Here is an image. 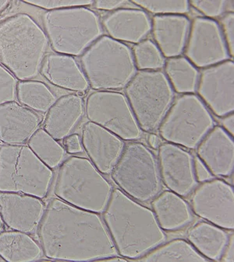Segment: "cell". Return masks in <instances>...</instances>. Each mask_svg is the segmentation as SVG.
<instances>
[{
	"instance_id": "cell-1",
	"label": "cell",
	"mask_w": 234,
	"mask_h": 262,
	"mask_svg": "<svg viewBox=\"0 0 234 262\" xmlns=\"http://www.w3.org/2000/svg\"><path fill=\"white\" fill-rule=\"evenodd\" d=\"M39 241L51 260H100L118 254L100 214L53 198L38 226Z\"/></svg>"
},
{
	"instance_id": "cell-2",
	"label": "cell",
	"mask_w": 234,
	"mask_h": 262,
	"mask_svg": "<svg viewBox=\"0 0 234 262\" xmlns=\"http://www.w3.org/2000/svg\"><path fill=\"white\" fill-rule=\"evenodd\" d=\"M103 219L119 255L140 258L165 243L166 234L149 208L113 188Z\"/></svg>"
},
{
	"instance_id": "cell-3",
	"label": "cell",
	"mask_w": 234,
	"mask_h": 262,
	"mask_svg": "<svg viewBox=\"0 0 234 262\" xmlns=\"http://www.w3.org/2000/svg\"><path fill=\"white\" fill-rule=\"evenodd\" d=\"M49 45L43 28L28 13L0 22V62L20 81L38 76Z\"/></svg>"
},
{
	"instance_id": "cell-4",
	"label": "cell",
	"mask_w": 234,
	"mask_h": 262,
	"mask_svg": "<svg viewBox=\"0 0 234 262\" xmlns=\"http://www.w3.org/2000/svg\"><path fill=\"white\" fill-rule=\"evenodd\" d=\"M112 190L89 159L71 156L61 164L54 193L72 206L100 214L106 209Z\"/></svg>"
},
{
	"instance_id": "cell-5",
	"label": "cell",
	"mask_w": 234,
	"mask_h": 262,
	"mask_svg": "<svg viewBox=\"0 0 234 262\" xmlns=\"http://www.w3.org/2000/svg\"><path fill=\"white\" fill-rule=\"evenodd\" d=\"M89 86L95 91L121 90L136 73L132 50L124 43L102 36L81 58Z\"/></svg>"
},
{
	"instance_id": "cell-6",
	"label": "cell",
	"mask_w": 234,
	"mask_h": 262,
	"mask_svg": "<svg viewBox=\"0 0 234 262\" xmlns=\"http://www.w3.org/2000/svg\"><path fill=\"white\" fill-rule=\"evenodd\" d=\"M43 19L49 44L58 54L80 56L103 36L100 17L88 7L49 10Z\"/></svg>"
},
{
	"instance_id": "cell-7",
	"label": "cell",
	"mask_w": 234,
	"mask_h": 262,
	"mask_svg": "<svg viewBox=\"0 0 234 262\" xmlns=\"http://www.w3.org/2000/svg\"><path fill=\"white\" fill-rule=\"evenodd\" d=\"M53 171L28 146H0V191L46 197Z\"/></svg>"
},
{
	"instance_id": "cell-8",
	"label": "cell",
	"mask_w": 234,
	"mask_h": 262,
	"mask_svg": "<svg viewBox=\"0 0 234 262\" xmlns=\"http://www.w3.org/2000/svg\"><path fill=\"white\" fill-rule=\"evenodd\" d=\"M110 174L119 189L139 203L152 200L163 188L158 160L143 143L126 145Z\"/></svg>"
},
{
	"instance_id": "cell-9",
	"label": "cell",
	"mask_w": 234,
	"mask_h": 262,
	"mask_svg": "<svg viewBox=\"0 0 234 262\" xmlns=\"http://www.w3.org/2000/svg\"><path fill=\"white\" fill-rule=\"evenodd\" d=\"M125 96L142 131L158 129L174 100V91L161 70L136 71Z\"/></svg>"
},
{
	"instance_id": "cell-10",
	"label": "cell",
	"mask_w": 234,
	"mask_h": 262,
	"mask_svg": "<svg viewBox=\"0 0 234 262\" xmlns=\"http://www.w3.org/2000/svg\"><path fill=\"white\" fill-rule=\"evenodd\" d=\"M214 126L208 107L199 96L190 94L176 99L158 129L166 143L195 149Z\"/></svg>"
},
{
	"instance_id": "cell-11",
	"label": "cell",
	"mask_w": 234,
	"mask_h": 262,
	"mask_svg": "<svg viewBox=\"0 0 234 262\" xmlns=\"http://www.w3.org/2000/svg\"><path fill=\"white\" fill-rule=\"evenodd\" d=\"M85 113L88 122L97 124L124 141L140 139L142 129L124 94L96 91L87 97Z\"/></svg>"
},
{
	"instance_id": "cell-12",
	"label": "cell",
	"mask_w": 234,
	"mask_h": 262,
	"mask_svg": "<svg viewBox=\"0 0 234 262\" xmlns=\"http://www.w3.org/2000/svg\"><path fill=\"white\" fill-rule=\"evenodd\" d=\"M190 206L195 215L226 230L234 229V190L222 179L201 184L191 192Z\"/></svg>"
},
{
	"instance_id": "cell-13",
	"label": "cell",
	"mask_w": 234,
	"mask_h": 262,
	"mask_svg": "<svg viewBox=\"0 0 234 262\" xmlns=\"http://www.w3.org/2000/svg\"><path fill=\"white\" fill-rule=\"evenodd\" d=\"M184 50L186 58L198 68L213 67L229 57L220 25L214 19L201 16L190 24Z\"/></svg>"
},
{
	"instance_id": "cell-14",
	"label": "cell",
	"mask_w": 234,
	"mask_h": 262,
	"mask_svg": "<svg viewBox=\"0 0 234 262\" xmlns=\"http://www.w3.org/2000/svg\"><path fill=\"white\" fill-rule=\"evenodd\" d=\"M199 98L217 117L234 111V62L232 60L205 68L197 86Z\"/></svg>"
},
{
	"instance_id": "cell-15",
	"label": "cell",
	"mask_w": 234,
	"mask_h": 262,
	"mask_svg": "<svg viewBox=\"0 0 234 262\" xmlns=\"http://www.w3.org/2000/svg\"><path fill=\"white\" fill-rule=\"evenodd\" d=\"M158 164L163 185L172 192L186 197L198 186L193 173V157L181 146L160 144Z\"/></svg>"
},
{
	"instance_id": "cell-16",
	"label": "cell",
	"mask_w": 234,
	"mask_h": 262,
	"mask_svg": "<svg viewBox=\"0 0 234 262\" xmlns=\"http://www.w3.org/2000/svg\"><path fill=\"white\" fill-rule=\"evenodd\" d=\"M82 143L90 161L103 174H110L126 146L116 135L91 122L82 128Z\"/></svg>"
},
{
	"instance_id": "cell-17",
	"label": "cell",
	"mask_w": 234,
	"mask_h": 262,
	"mask_svg": "<svg viewBox=\"0 0 234 262\" xmlns=\"http://www.w3.org/2000/svg\"><path fill=\"white\" fill-rule=\"evenodd\" d=\"M45 209L41 199L22 193L0 191V214L10 230L32 233L38 227Z\"/></svg>"
},
{
	"instance_id": "cell-18",
	"label": "cell",
	"mask_w": 234,
	"mask_h": 262,
	"mask_svg": "<svg viewBox=\"0 0 234 262\" xmlns=\"http://www.w3.org/2000/svg\"><path fill=\"white\" fill-rule=\"evenodd\" d=\"M221 126L213 127L196 148L197 157L213 176L227 178L233 173L234 141Z\"/></svg>"
},
{
	"instance_id": "cell-19",
	"label": "cell",
	"mask_w": 234,
	"mask_h": 262,
	"mask_svg": "<svg viewBox=\"0 0 234 262\" xmlns=\"http://www.w3.org/2000/svg\"><path fill=\"white\" fill-rule=\"evenodd\" d=\"M41 117L16 101L0 105V142L25 145L41 125Z\"/></svg>"
},
{
	"instance_id": "cell-20",
	"label": "cell",
	"mask_w": 234,
	"mask_h": 262,
	"mask_svg": "<svg viewBox=\"0 0 234 262\" xmlns=\"http://www.w3.org/2000/svg\"><path fill=\"white\" fill-rule=\"evenodd\" d=\"M103 26L115 41L136 45L151 32V19L145 10L121 8L105 16Z\"/></svg>"
},
{
	"instance_id": "cell-21",
	"label": "cell",
	"mask_w": 234,
	"mask_h": 262,
	"mask_svg": "<svg viewBox=\"0 0 234 262\" xmlns=\"http://www.w3.org/2000/svg\"><path fill=\"white\" fill-rule=\"evenodd\" d=\"M190 28V19L185 15H155L151 19V32L164 58L181 56Z\"/></svg>"
},
{
	"instance_id": "cell-22",
	"label": "cell",
	"mask_w": 234,
	"mask_h": 262,
	"mask_svg": "<svg viewBox=\"0 0 234 262\" xmlns=\"http://www.w3.org/2000/svg\"><path fill=\"white\" fill-rule=\"evenodd\" d=\"M40 73L51 84L73 92H84L89 88L88 79L74 57L49 54L45 57Z\"/></svg>"
},
{
	"instance_id": "cell-23",
	"label": "cell",
	"mask_w": 234,
	"mask_h": 262,
	"mask_svg": "<svg viewBox=\"0 0 234 262\" xmlns=\"http://www.w3.org/2000/svg\"><path fill=\"white\" fill-rule=\"evenodd\" d=\"M85 115V102L78 94H71L57 99L45 117L44 129L57 141L71 134Z\"/></svg>"
},
{
	"instance_id": "cell-24",
	"label": "cell",
	"mask_w": 234,
	"mask_h": 262,
	"mask_svg": "<svg viewBox=\"0 0 234 262\" xmlns=\"http://www.w3.org/2000/svg\"><path fill=\"white\" fill-rule=\"evenodd\" d=\"M151 210L163 231L182 230L193 221V214L188 203L172 191H161L151 201Z\"/></svg>"
},
{
	"instance_id": "cell-25",
	"label": "cell",
	"mask_w": 234,
	"mask_h": 262,
	"mask_svg": "<svg viewBox=\"0 0 234 262\" xmlns=\"http://www.w3.org/2000/svg\"><path fill=\"white\" fill-rule=\"evenodd\" d=\"M229 235L224 229L201 221L189 229L187 239L208 260H220Z\"/></svg>"
},
{
	"instance_id": "cell-26",
	"label": "cell",
	"mask_w": 234,
	"mask_h": 262,
	"mask_svg": "<svg viewBox=\"0 0 234 262\" xmlns=\"http://www.w3.org/2000/svg\"><path fill=\"white\" fill-rule=\"evenodd\" d=\"M43 251L41 245L24 232L11 230L0 233V257L9 262L38 260Z\"/></svg>"
},
{
	"instance_id": "cell-27",
	"label": "cell",
	"mask_w": 234,
	"mask_h": 262,
	"mask_svg": "<svg viewBox=\"0 0 234 262\" xmlns=\"http://www.w3.org/2000/svg\"><path fill=\"white\" fill-rule=\"evenodd\" d=\"M164 67L165 75L173 91L180 94H194L200 73L186 57L167 58Z\"/></svg>"
},
{
	"instance_id": "cell-28",
	"label": "cell",
	"mask_w": 234,
	"mask_h": 262,
	"mask_svg": "<svg viewBox=\"0 0 234 262\" xmlns=\"http://www.w3.org/2000/svg\"><path fill=\"white\" fill-rule=\"evenodd\" d=\"M139 261L205 262L208 259L198 252L187 239H174L162 244L149 252L136 259Z\"/></svg>"
},
{
	"instance_id": "cell-29",
	"label": "cell",
	"mask_w": 234,
	"mask_h": 262,
	"mask_svg": "<svg viewBox=\"0 0 234 262\" xmlns=\"http://www.w3.org/2000/svg\"><path fill=\"white\" fill-rule=\"evenodd\" d=\"M16 98L19 103L36 113L46 114L57 100L50 88L37 80L18 82Z\"/></svg>"
},
{
	"instance_id": "cell-30",
	"label": "cell",
	"mask_w": 234,
	"mask_h": 262,
	"mask_svg": "<svg viewBox=\"0 0 234 262\" xmlns=\"http://www.w3.org/2000/svg\"><path fill=\"white\" fill-rule=\"evenodd\" d=\"M28 146L49 168H56L64 162L65 149L44 128L36 131L28 140Z\"/></svg>"
},
{
	"instance_id": "cell-31",
	"label": "cell",
	"mask_w": 234,
	"mask_h": 262,
	"mask_svg": "<svg viewBox=\"0 0 234 262\" xmlns=\"http://www.w3.org/2000/svg\"><path fill=\"white\" fill-rule=\"evenodd\" d=\"M135 67L139 71H157L163 69L166 62L158 46L150 39H145L132 49Z\"/></svg>"
},
{
	"instance_id": "cell-32",
	"label": "cell",
	"mask_w": 234,
	"mask_h": 262,
	"mask_svg": "<svg viewBox=\"0 0 234 262\" xmlns=\"http://www.w3.org/2000/svg\"><path fill=\"white\" fill-rule=\"evenodd\" d=\"M133 4L154 15H184L190 9L188 1H142L133 0Z\"/></svg>"
},
{
	"instance_id": "cell-33",
	"label": "cell",
	"mask_w": 234,
	"mask_h": 262,
	"mask_svg": "<svg viewBox=\"0 0 234 262\" xmlns=\"http://www.w3.org/2000/svg\"><path fill=\"white\" fill-rule=\"evenodd\" d=\"M18 79L0 63V105L15 101Z\"/></svg>"
},
{
	"instance_id": "cell-34",
	"label": "cell",
	"mask_w": 234,
	"mask_h": 262,
	"mask_svg": "<svg viewBox=\"0 0 234 262\" xmlns=\"http://www.w3.org/2000/svg\"><path fill=\"white\" fill-rule=\"evenodd\" d=\"M24 4H29L34 7L48 10H61V9L71 8V7H88L93 5L94 1H74V0H64V1H48V0H26Z\"/></svg>"
},
{
	"instance_id": "cell-35",
	"label": "cell",
	"mask_w": 234,
	"mask_h": 262,
	"mask_svg": "<svg viewBox=\"0 0 234 262\" xmlns=\"http://www.w3.org/2000/svg\"><path fill=\"white\" fill-rule=\"evenodd\" d=\"M226 1H190V6L208 19L221 16L227 7Z\"/></svg>"
},
{
	"instance_id": "cell-36",
	"label": "cell",
	"mask_w": 234,
	"mask_h": 262,
	"mask_svg": "<svg viewBox=\"0 0 234 262\" xmlns=\"http://www.w3.org/2000/svg\"><path fill=\"white\" fill-rule=\"evenodd\" d=\"M220 26L229 56L232 58L234 56V14L232 12H229L222 17Z\"/></svg>"
},
{
	"instance_id": "cell-37",
	"label": "cell",
	"mask_w": 234,
	"mask_h": 262,
	"mask_svg": "<svg viewBox=\"0 0 234 262\" xmlns=\"http://www.w3.org/2000/svg\"><path fill=\"white\" fill-rule=\"evenodd\" d=\"M193 173L198 183H204L215 178L199 157H193Z\"/></svg>"
},
{
	"instance_id": "cell-38",
	"label": "cell",
	"mask_w": 234,
	"mask_h": 262,
	"mask_svg": "<svg viewBox=\"0 0 234 262\" xmlns=\"http://www.w3.org/2000/svg\"><path fill=\"white\" fill-rule=\"evenodd\" d=\"M64 147L70 154H80L83 152L82 139L78 134H70L64 139Z\"/></svg>"
},
{
	"instance_id": "cell-39",
	"label": "cell",
	"mask_w": 234,
	"mask_h": 262,
	"mask_svg": "<svg viewBox=\"0 0 234 262\" xmlns=\"http://www.w3.org/2000/svg\"><path fill=\"white\" fill-rule=\"evenodd\" d=\"M127 4V1H94V8L100 10H107V11H115L119 10L123 5Z\"/></svg>"
},
{
	"instance_id": "cell-40",
	"label": "cell",
	"mask_w": 234,
	"mask_h": 262,
	"mask_svg": "<svg viewBox=\"0 0 234 262\" xmlns=\"http://www.w3.org/2000/svg\"><path fill=\"white\" fill-rule=\"evenodd\" d=\"M220 261H234V236L233 233L229 235L227 243L223 250V254L220 259Z\"/></svg>"
},
{
	"instance_id": "cell-41",
	"label": "cell",
	"mask_w": 234,
	"mask_h": 262,
	"mask_svg": "<svg viewBox=\"0 0 234 262\" xmlns=\"http://www.w3.org/2000/svg\"><path fill=\"white\" fill-rule=\"evenodd\" d=\"M221 120L222 128L231 136L233 137L234 136V114H229L226 116L223 117Z\"/></svg>"
},
{
	"instance_id": "cell-42",
	"label": "cell",
	"mask_w": 234,
	"mask_h": 262,
	"mask_svg": "<svg viewBox=\"0 0 234 262\" xmlns=\"http://www.w3.org/2000/svg\"><path fill=\"white\" fill-rule=\"evenodd\" d=\"M148 144L152 149H158L159 146H160V140H159L158 136L154 133H150L148 137Z\"/></svg>"
},
{
	"instance_id": "cell-43",
	"label": "cell",
	"mask_w": 234,
	"mask_h": 262,
	"mask_svg": "<svg viewBox=\"0 0 234 262\" xmlns=\"http://www.w3.org/2000/svg\"><path fill=\"white\" fill-rule=\"evenodd\" d=\"M100 260H104V261H127L129 260L126 257H122V256L119 255V254H115L113 256H109L108 257H105V258L102 259Z\"/></svg>"
},
{
	"instance_id": "cell-44",
	"label": "cell",
	"mask_w": 234,
	"mask_h": 262,
	"mask_svg": "<svg viewBox=\"0 0 234 262\" xmlns=\"http://www.w3.org/2000/svg\"><path fill=\"white\" fill-rule=\"evenodd\" d=\"M10 1H0V13L4 12L10 6Z\"/></svg>"
},
{
	"instance_id": "cell-45",
	"label": "cell",
	"mask_w": 234,
	"mask_h": 262,
	"mask_svg": "<svg viewBox=\"0 0 234 262\" xmlns=\"http://www.w3.org/2000/svg\"><path fill=\"white\" fill-rule=\"evenodd\" d=\"M4 227V222L3 220L2 215L0 214V233L3 231Z\"/></svg>"
}]
</instances>
